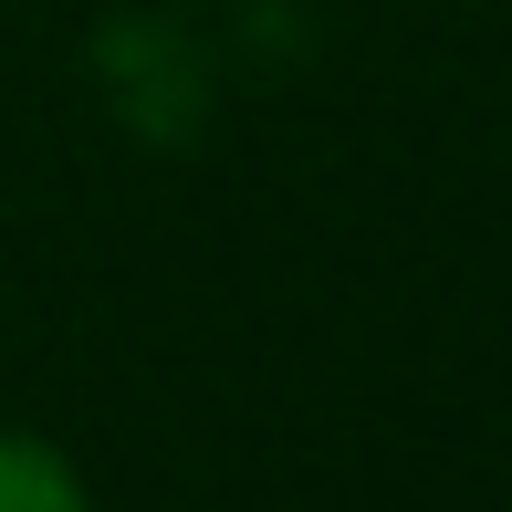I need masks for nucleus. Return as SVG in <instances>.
Returning <instances> with one entry per match:
<instances>
[{"mask_svg": "<svg viewBox=\"0 0 512 512\" xmlns=\"http://www.w3.org/2000/svg\"><path fill=\"white\" fill-rule=\"evenodd\" d=\"M0 512H95V502H84V471L53 439L0 429Z\"/></svg>", "mask_w": 512, "mask_h": 512, "instance_id": "f257e3e1", "label": "nucleus"}]
</instances>
